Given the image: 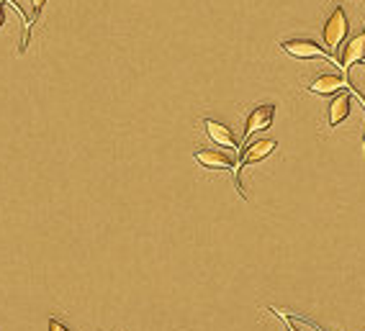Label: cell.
<instances>
[{
    "label": "cell",
    "instance_id": "6da1fadb",
    "mask_svg": "<svg viewBox=\"0 0 365 331\" xmlns=\"http://www.w3.org/2000/svg\"><path fill=\"white\" fill-rule=\"evenodd\" d=\"M275 147H278V142L275 139H255V142L245 144V149L239 152V162H237V170H234V185H237V193L242 198L245 196V188H242V172H245V167L255 165V162H262L265 157H270L273 152H275Z\"/></svg>",
    "mask_w": 365,
    "mask_h": 331
},
{
    "label": "cell",
    "instance_id": "7a4b0ae2",
    "mask_svg": "<svg viewBox=\"0 0 365 331\" xmlns=\"http://www.w3.org/2000/svg\"><path fill=\"white\" fill-rule=\"evenodd\" d=\"M350 34V21H348V13H345V8H337L329 13V18L324 21V26H322V39H324L327 44V52L337 59V52H340V47L345 44V39H348Z\"/></svg>",
    "mask_w": 365,
    "mask_h": 331
},
{
    "label": "cell",
    "instance_id": "3957f363",
    "mask_svg": "<svg viewBox=\"0 0 365 331\" xmlns=\"http://www.w3.org/2000/svg\"><path fill=\"white\" fill-rule=\"evenodd\" d=\"M280 49L286 54L296 57V59H329L332 64H337V59L314 39H283L280 41Z\"/></svg>",
    "mask_w": 365,
    "mask_h": 331
},
{
    "label": "cell",
    "instance_id": "277c9868",
    "mask_svg": "<svg viewBox=\"0 0 365 331\" xmlns=\"http://www.w3.org/2000/svg\"><path fill=\"white\" fill-rule=\"evenodd\" d=\"M273 119H275V105L273 103H260L250 110V116L245 121V131H242V142H250V136L257 134V131H265V128L273 126Z\"/></svg>",
    "mask_w": 365,
    "mask_h": 331
},
{
    "label": "cell",
    "instance_id": "5b68a950",
    "mask_svg": "<svg viewBox=\"0 0 365 331\" xmlns=\"http://www.w3.org/2000/svg\"><path fill=\"white\" fill-rule=\"evenodd\" d=\"M203 170H214V172H234L237 170V159L234 154H227L222 149H199L193 154Z\"/></svg>",
    "mask_w": 365,
    "mask_h": 331
},
{
    "label": "cell",
    "instance_id": "8992f818",
    "mask_svg": "<svg viewBox=\"0 0 365 331\" xmlns=\"http://www.w3.org/2000/svg\"><path fill=\"white\" fill-rule=\"evenodd\" d=\"M357 62H365V31L348 39V44H342L340 52H337V67L340 70L350 72Z\"/></svg>",
    "mask_w": 365,
    "mask_h": 331
},
{
    "label": "cell",
    "instance_id": "52a82bcc",
    "mask_svg": "<svg viewBox=\"0 0 365 331\" xmlns=\"http://www.w3.org/2000/svg\"><path fill=\"white\" fill-rule=\"evenodd\" d=\"M203 128H206L208 139L214 144H219V147H224V149L229 152H239V139L227 124H222V121L216 119H203Z\"/></svg>",
    "mask_w": 365,
    "mask_h": 331
},
{
    "label": "cell",
    "instance_id": "ba28073f",
    "mask_svg": "<svg viewBox=\"0 0 365 331\" xmlns=\"http://www.w3.org/2000/svg\"><path fill=\"white\" fill-rule=\"evenodd\" d=\"M350 110H352V93L350 90H342L332 98L329 103V128H337L342 121L350 116Z\"/></svg>",
    "mask_w": 365,
    "mask_h": 331
},
{
    "label": "cell",
    "instance_id": "9c48e42d",
    "mask_svg": "<svg viewBox=\"0 0 365 331\" xmlns=\"http://www.w3.org/2000/svg\"><path fill=\"white\" fill-rule=\"evenodd\" d=\"M270 311H273V314L275 316H280V318H283V321H299V323H306V326H311V329L314 331H327V329H322V326H319L317 321H311V318H306V316H299V314H291V311H286V308H270Z\"/></svg>",
    "mask_w": 365,
    "mask_h": 331
},
{
    "label": "cell",
    "instance_id": "30bf717a",
    "mask_svg": "<svg viewBox=\"0 0 365 331\" xmlns=\"http://www.w3.org/2000/svg\"><path fill=\"white\" fill-rule=\"evenodd\" d=\"M44 3H47V0H31V29H34V24H39L41 10H44Z\"/></svg>",
    "mask_w": 365,
    "mask_h": 331
},
{
    "label": "cell",
    "instance_id": "8fae6325",
    "mask_svg": "<svg viewBox=\"0 0 365 331\" xmlns=\"http://www.w3.org/2000/svg\"><path fill=\"white\" fill-rule=\"evenodd\" d=\"M47 329H49V331H70V329H67V326H64L62 321H59V318H55V316H52V318H49Z\"/></svg>",
    "mask_w": 365,
    "mask_h": 331
},
{
    "label": "cell",
    "instance_id": "7c38bea8",
    "mask_svg": "<svg viewBox=\"0 0 365 331\" xmlns=\"http://www.w3.org/2000/svg\"><path fill=\"white\" fill-rule=\"evenodd\" d=\"M6 3H10V0H0V26L6 24Z\"/></svg>",
    "mask_w": 365,
    "mask_h": 331
},
{
    "label": "cell",
    "instance_id": "4fadbf2b",
    "mask_svg": "<svg viewBox=\"0 0 365 331\" xmlns=\"http://www.w3.org/2000/svg\"><path fill=\"white\" fill-rule=\"evenodd\" d=\"M286 323H288V331H301V329H296L294 321H286Z\"/></svg>",
    "mask_w": 365,
    "mask_h": 331
},
{
    "label": "cell",
    "instance_id": "5bb4252c",
    "mask_svg": "<svg viewBox=\"0 0 365 331\" xmlns=\"http://www.w3.org/2000/svg\"><path fill=\"white\" fill-rule=\"evenodd\" d=\"M363 31H365V29H363Z\"/></svg>",
    "mask_w": 365,
    "mask_h": 331
}]
</instances>
